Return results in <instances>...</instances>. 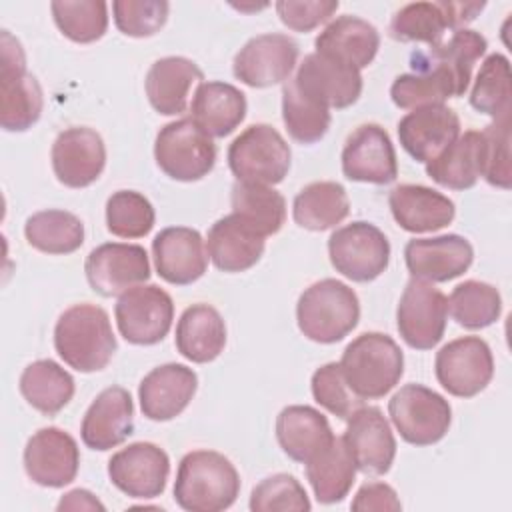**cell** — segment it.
<instances>
[{
  "instance_id": "20",
  "label": "cell",
  "mask_w": 512,
  "mask_h": 512,
  "mask_svg": "<svg viewBox=\"0 0 512 512\" xmlns=\"http://www.w3.org/2000/svg\"><path fill=\"white\" fill-rule=\"evenodd\" d=\"M156 272L174 286H188L204 276L208 268V250L198 230L188 226H170L152 240Z\"/></svg>"
},
{
  "instance_id": "46",
  "label": "cell",
  "mask_w": 512,
  "mask_h": 512,
  "mask_svg": "<svg viewBox=\"0 0 512 512\" xmlns=\"http://www.w3.org/2000/svg\"><path fill=\"white\" fill-rule=\"evenodd\" d=\"M156 222L150 200L134 190H118L106 200V228L118 238H142Z\"/></svg>"
},
{
  "instance_id": "47",
  "label": "cell",
  "mask_w": 512,
  "mask_h": 512,
  "mask_svg": "<svg viewBox=\"0 0 512 512\" xmlns=\"http://www.w3.org/2000/svg\"><path fill=\"white\" fill-rule=\"evenodd\" d=\"M252 512H308L312 508L304 486L292 474H272L260 480L250 494Z\"/></svg>"
},
{
  "instance_id": "35",
  "label": "cell",
  "mask_w": 512,
  "mask_h": 512,
  "mask_svg": "<svg viewBox=\"0 0 512 512\" xmlns=\"http://www.w3.org/2000/svg\"><path fill=\"white\" fill-rule=\"evenodd\" d=\"M426 174L450 190L472 188L482 176V132L468 130L426 162Z\"/></svg>"
},
{
  "instance_id": "19",
  "label": "cell",
  "mask_w": 512,
  "mask_h": 512,
  "mask_svg": "<svg viewBox=\"0 0 512 512\" xmlns=\"http://www.w3.org/2000/svg\"><path fill=\"white\" fill-rule=\"evenodd\" d=\"M344 442L352 454L356 470L382 476L390 470L396 456V440L392 428L376 406H358L346 418Z\"/></svg>"
},
{
  "instance_id": "29",
  "label": "cell",
  "mask_w": 512,
  "mask_h": 512,
  "mask_svg": "<svg viewBox=\"0 0 512 512\" xmlns=\"http://www.w3.org/2000/svg\"><path fill=\"white\" fill-rule=\"evenodd\" d=\"M202 80L204 74L196 62L184 56H166L150 66L144 86L150 106L158 114L176 116L188 108L190 90Z\"/></svg>"
},
{
  "instance_id": "14",
  "label": "cell",
  "mask_w": 512,
  "mask_h": 512,
  "mask_svg": "<svg viewBox=\"0 0 512 512\" xmlns=\"http://www.w3.org/2000/svg\"><path fill=\"white\" fill-rule=\"evenodd\" d=\"M298 62V44L288 34H260L250 38L234 56V76L252 88L286 82Z\"/></svg>"
},
{
  "instance_id": "34",
  "label": "cell",
  "mask_w": 512,
  "mask_h": 512,
  "mask_svg": "<svg viewBox=\"0 0 512 512\" xmlns=\"http://www.w3.org/2000/svg\"><path fill=\"white\" fill-rule=\"evenodd\" d=\"M306 478L320 504H336L348 496L356 464L342 436H334L306 462Z\"/></svg>"
},
{
  "instance_id": "2",
  "label": "cell",
  "mask_w": 512,
  "mask_h": 512,
  "mask_svg": "<svg viewBox=\"0 0 512 512\" xmlns=\"http://www.w3.org/2000/svg\"><path fill=\"white\" fill-rule=\"evenodd\" d=\"M54 348L78 372L106 368L118 348L106 310L90 302L66 308L54 326Z\"/></svg>"
},
{
  "instance_id": "41",
  "label": "cell",
  "mask_w": 512,
  "mask_h": 512,
  "mask_svg": "<svg viewBox=\"0 0 512 512\" xmlns=\"http://www.w3.org/2000/svg\"><path fill=\"white\" fill-rule=\"evenodd\" d=\"M282 120L292 140L314 144L324 138L330 128V108L304 94L292 78L282 86Z\"/></svg>"
},
{
  "instance_id": "37",
  "label": "cell",
  "mask_w": 512,
  "mask_h": 512,
  "mask_svg": "<svg viewBox=\"0 0 512 512\" xmlns=\"http://www.w3.org/2000/svg\"><path fill=\"white\" fill-rule=\"evenodd\" d=\"M18 388L32 408L54 416L72 400L76 384L68 370L48 358L28 364L20 374Z\"/></svg>"
},
{
  "instance_id": "33",
  "label": "cell",
  "mask_w": 512,
  "mask_h": 512,
  "mask_svg": "<svg viewBox=\"0 0 512 512\" xmlns=\"http://www.w3.org/2000/svg\"><path fill=\"white\" fill-rule=\"evenodd\" d=\"M410 66L414 72L396 76L390 86V98L398 108L414 110L456 98V86L450 74L440 64L428 60L420 50L410 56Z\"/></svg>"
},
{
  "instance_id": "6",
  "label": "cell",
  "mask_w": 512,
  "mask_h": 512,
  "mask_svg": "<svg viewBox=\"0 0 512 512\" xmlns=\"http://www.w3.org/2000/svg\"><path fill=\"white\" fill-rule=\"evenodd\" d=\"M158 168L180 182H196L208 176L216 164V146L192 118L162 126L154 140Z\"/></svg>"
},
{
  "instance_id": "50",
  "label": "cell",
  "mask_w": 512,
  "mask_h": 512,
  "mask_svg": "<svg viewBox=\"0 0 512 512\" xmlns=\"http://www.w3.org/2000/svg\"><path fill=\"white\" fill-rule=\"evenodd\" d=\"M312 396L314 400L328 410L330 414L346 420L358 406H362V400L348 388L340 364L328 362L320 366L312 374Z\"/></svg>"
},
{
  "instance_id": "31",
  "label": "cell",
  "mask_w": 512,
  "mask_h": 512,
  "mask_svg": "<svg viewBox=\"0 0 512 512\" xmlns=\"http://www.w3.org/2000/svg\"><path fill=\"white\" fill-rule=\"evenodd\" d=\"M176 350L194 364L216 360L226 346V324L210 304L188 306L176 324Z\"/></svg>"
},
{
  "instance_id": "11",
  "label": "cell",
  "mask_w": 512,
  "mask_h": 512,
  "mask_svg": "<svg viewBox=\"0 0 512 512\" xmlns=\"http://www.w3.org/2000/svg\"><path fill=\"white\" fill-rule=\"evenodd\" d=\"M448 322V300L432 282L410 278L398 310L396 326L402 340L414 350H432L444 336Z\"/></svg>"
},
{
  "instance_id": "42",
  "label": "cell",
  "mask_w": 512,
  "mask_h": 512,
  "mask_svg": "<svg viewBox=\"0 0 512 512\" xmlns=\"http://www.w3.org/2000/svg\"><path fill=\"white\" fill-rule=\"evenodd\" d=\"M470 104L480 114L494 120L510 116L512 110V82H510V62L504 54H490L474 80L470 90Z\"/></svg>"
},
{
  "instance_id": "7",
  "label": "cell",
  "mask_w": 512,
  "mask_h": 512,
  "mask_svg": "<svg viewBox=\"0 0 512 512\" xmlns=\"http://www.w3.org/2000/svg\"><path fill=\"white\" fill-rule=\"evenodd\" d=\"M226 156L236 180L268 186L286 178L292 160L288 142L270 124H252L242 130Z\"/></svg>"
},
{
  "instance_id": "5",
  "label": "cell",
  "mask_w": 512,
  "mask_h": 512,
  "mask_svg": "<svg viewBox=\"0 0 512 512\" xmlns=\"http://www.w3.org/2000/svg\"><path fill=\"white\" fill-rule=\"evenodd\" d=\"M0 46V124L6 132H24L40 120L44 108L42 88L26 72L22 44L8 30H2Z\"/></svg>"
},
{
  "instance_id": "15",
  "label": "cell",
  "mask_w": 512,
  "mask_h": 512,
  "mask_svg": "<svg viewBox=\"0 0 512 512\" xmlns=\"http://www.w3.org/2000/svg\"><path fill=\"white\" fill-rule=\"evenodd\" d=\"M170 474L168 454L152 442H134L108 460L110 482L130 498H156Z\"/></svg>"
},
{
  "instance_id": "39",
  "label": "cell",
  "mask_w": 512,
  "mask_h": 512,
  "mask_svg": "<svg viewBox=\"0 0 512 512\" xmlns=\"http://www.w3.org/2000/svg\"><path fill=\"white\" fill-rule=\"evenodd\" d=\"M28 244L44 254H70L84 242L82 220L68 210H40L24 224Z\"/></svg>"
},
{
  "instance_id": "36",
  "label": "cell",
  "mask_w": 512,
  "mask_h": 512,
  "mask_svg": "<svg viewBox=\"0 0 512 512\" xmlns=\"http://www.w3.org/2000/svg\"><path fill=\"white\" fill-rule=\"evenodd\" d=\"M350 212L346 188L332 180L306 184L294 198L292 216L300 228L322 232L340 224Z\"/></svg>"
},
{
  "instance_id": "49",
  "label": "cell",
  "mask_w": 512,
  "mask_h": 512,
  "mask_svg": "<svg viewBox=\"0 0 512 512\" xmlns=\"http://www.w3.org/2000/svg\"><path fill=\"white\" fill-rule=\"evenodd\" d=\"M170 4L164 0H116L112 2L116 28L132 38L154 36L168 20Z\"/></svg>"
},
{
  "instance_id": "24",
  "label": "cell",
  "mask_w": 512,
  "mask_h": 512,
  "mask_svg": "<svg viewBox=\"0 0 512 512\" xmlns=\"http://www.w3.org/2000/svg\"><path fill=\"white\" fill-rule=\"evenodd\" d=\"M460 136L458 114L444 104L414 108L398 122V140L416 162H430Z\"/></svg>"
},
{
  "instance_id": "53",
  "label": "cell",
  "mask_w": 512,
  "mask_h": 512,
  "mask_svg": "<svg viewBox=\"0 0 512 512\" xmlns=\"http://www.w3.org/2000/svg\"><path fill=\"white\" fill-rule=\"evenodd\" d=\"M56 508L58 510H104V504L92 492L76 488L64 494Z\"/></svg>"
},
{
  "instance_id": "8",
  "label": "cell",
  "mask_w": 512,
  "mask_h": 512,
  "mask_svg": "<svg viewBox=\"0 0 512 512\" xmlns=\"http://www.w3.org/2000/svg\"><path fill=\"white\" fill-rule=\"evenodd\" d=\"M388 414L402 440L414 446L440 442L452 422L448 400L422 384H404L390 398Z\"/></svg>"
},
{
  "instance_id": "52",
  "label": "cell",
  "mask_w": 512,
  "mask_h": 512,
  "mask_svg": "<svg viewBox=\"0 0 512 512\" xmlns=\"http://www.w3.org/2000/svg\"><path fill=\"white\" fill-rule=\"evenodd\" d=\"M350 508L356 512H368V510L398 512V510H402V504L392 486H388L384 482H366L354 494Z\"/></svg>"
},
{
  "instance_id": "17",
  "label": "cell",
  "mask_w": 512,
  "mask_h": 512,
  "mask_svg": "<svg viewBox=\"0 0 512 512\" xmlns=\"http://www.w3.org/2000/svg\"><path fill=\"white\" fill-rule=\"evenodd\" d=\"M50 160L60 184L68 188H86L100 178L106 166V146L96 130L72 126L56 136Z\"/></svg>"
},
{
  "instance_id": "22",
  "label": "cell",
  "mask_w": 512,
  "mask_h": 512,
  "mask_svg": "<svg viewBox=\"0 0 512 512\" xmlns=\"http://www.w3.org/2000/svg\"><path fill=\"white\" fill-rule=\"evenodd\" d=\"M404 260L412 278L448 282L462 276L470 268L474 248L464 236L458 234L412 238L404 248Z\"/></svg>"
},
{
  "instance_id": "38",
  "label": "cell",
  "mask_w": 512,
  "mask_h": 512,
  "mask_svg": "<svg viewBox=\"0 0 512 512\" xmlns=\"http://www.w3.org/2000/svg\"><path fill=\"white\" fill-rule=\"evenodd\" d=\"M232 212L246 220L264 238L280 232L286 220L284 196L268 184L236 180L230 194Z\"/></svg>"
},
{
  "instance_id": "1",
  "label": "cell",
  "mask_w": 512,
  "mask_h": 512,
  "mask_svg": "<svg viewBox=\"0 0 512 512\" xmlns=\"http://www.w3.org/2000/svg\"><path fill=\"white\" fill-rule=\"evenodd\" d=\"M240 494L234 464L214 450H192L182 456L174 480V500L188 512H220Z\"/></svg>"
},
{
  "instance_id": "26",
  "label": "cell",
  "mask_w": 512,
  "mask_h": 512,
  "mask_svg": "<svg viewBox=\"0 0 512 512\" xmlns=\"http://www.w3.org/2000/svg\"><path fill=\"white\" fill-rule=\"evenodd\" d=\"M264 236L238 214L218 218L206 236V250L222 272H244L264 254Z\"/></svg>"
},
{
  "instance_id": "32",
  "label": "cell",
  "mask_w": 512,
  "mask_h": 512,
  "mask_svg": "<svg viewBox=\"0 0 512 512\" xmlns=\"http://www.w3.org/2000/svg\"><path fill=\"white\" fill-rule=\"evenodd\" d=\"M332 438L326 416L312 406L292 404L282 408L276 418V440L284 454L296 462L306 464Z\"/></svg>"
},
{
  "instance_id": "16",
  "label": "cell",
  "mask_w": 512,
  "mask_h": 512,
  "mask_svg": "<svg viewBox=\"0 0 512 512\" xmlns=\"http://www.w3.org/2000/svg\"><path fill=\"white\" fill-rule=\"evenodd\" d=\"M342 172L352 182L382 186L396 180L394 144L380 124H360L348 134L342 148Z\"/></svg>"
},
{
  "instance_id": "21",
  "label": "cell",
  "mask_w": 512,
  "mask_h": 512,
  "mask_svg": "<svg viewBox=\"0 0 512 512\" xmlns=\"http://www.w3.org/2000/svg\"><path fill=\"white\" fill-rule=\"evenodd\" d=\"M292 80L304 94L326 108H348L362 94L360 70L318 52L304 56Z\"/></svg>"
},
{
  "instance_id": "4",
  "label": "cell",
  "mask_w": 512,
  "mask_h": 512,
  "mask_svg": "<svg viewBox=\"0 0 512 512\" xmlns=\"http://www.w3.org/2000/svg\"><path fill=\"white\" fill-rule=\"evenodd\" d=\"M358 320L360 302L356 292L336 278L310 284L296 304L300 332L318 344L340 342L356 328Z\"/></svg>"
},
{
  "instance_id": "27",
  "label": "cell",
  "mask_w": 512,
  "mask_h": 512,
  "mask_svg": "<svg viewBox=\"0 0 512 512\" xmlns=\"http://www.w3.org/2000/svg\"><path fill=\"white\" fill-rule=\"evenodd\" d=\"M388 204L396 224L412 234L440 230L456 216V206L448 196L422 184L396 186L388 196Z\"/></svg>"
},
{
  "instance_id": "3",
  "label": "cell",
  "mask_w": 512,
  "mask_h": 512,
  "mask_svg": "<svg viewBox=\"0 0 512 512\" xmlns=\"http://www.w3.org/2000/svg\"><path fill=\"white\" fill-rule=\"evenodd\" d=\"M340 370L348 388L364 402L386 396L404 374L400 346L382 332L356 336L342 352Z\"/></svg>"
},
{
  "instance_id": "45",
  "label": "cell",
  "mask_w": 512,
  "mask_h": 512,
  "mask_svg": "<svg viewBox=\"0 0 512 512\" xmlns=\"http://www.w3.org/2000/svg\"><path fill=\"white\" fill-rule=\"evenodd\" d=\"M50 10L58 30L78 44L100 40L108 28V4L104 0H54Z\"/></svg>"
},
{
  "instance_id": "9",
  "label": "cell",
  "mask_w": 512,
  "mask_h": 512,
  "mask_svg": "<svg viewBox=\"0 0 512 512\" xmlns=\"http://www.w3.org/2000/svg\"><path fill=\"white\" fill-rule=\"evenodd\" d=\"M328 256L336 272L348 280L372 282L388 268L390 242L378 226L356 220L330 234Z\"/></svg>"
},
{
  "instance_id": "18",
  "label": "cell",
  "mask_w": 512,
  "mask_h": 512,
  "mask_svg": "<svg viewBox=\"0 0 512 512\" xmlns=\"http://www.w3.org/2000/svg\"><path fill=\"white\" fill-rule=\"evenodd\" d=\"M78 468V444L62 428H40L28 438L24 448V470L34 484L62 488L76 478Z\"/></svg>"
},
{
  "instance_id": "40",
  "label": "cell",
  "mask_w": 512,
  "mask_h": 512,
  "mask_svg": "<svg viewBox=\"0 0 512 512\" xmlns=\"http://www.w3.org/2000/svg\"><path fill=\"white\" fill-rule=\"evenodd\" d=\"M488 42L486 38L468 28L454 30L448 40H442L440 44L428 48L422 52L428 60L440 64L452 78L456 86V98L462 96L468 90V84L472 80V68L480 60V56L486 52Z\"/></svg>"
},
{
  "instance_id": "12",
  "label": "cell",
  "mask_w": 512,
  "mask_h": 512,
  "mask_svg": "<svg viewBox=\"0 0 512 512\" xmlns=\"http://www.w3.org/2000/svg\"><path fill=\"white\" fill-rule=\"evenodd\" d=\"M434 372L448 394L472 398L480 394L494 376L492 350L480 336L450 340L436 352Z\"/></svg>"
},
{
  "instance_id": "13",
  "label": "cell",
  "mask_w": 512,
  "mask_h": 512,
  "mask_svg": "<svg viewBox=\"0 0 512 512\" xmlns=\"http://www.w3.org/2000/svg\"><path fill=\"white\" fill-rule=\"evenodd\" d=\"M84 272L90 288L110 298L144 284L150 278V262L146 250L138 244L106 242L88 254Z\"/></svg>"
},
{
  "instance_id": "10",
  "label": "cell",
  "mask_w": 512,
  "mask_h": 512,
  "mask_svg": "<svg viewBox=\"0 0 512 512\" xmlns=\"http://www.w3.org/2000/svg\"><path fill=\"white\" fill-rule=\"evenodd\" d=\"M120 336L136 346H152L166 338L174 320V302L156 284H138L122 292L114 306Z\"/></svg>"
},
{
  "instance_id": "48",
  "label": "cell",
  "mask_w": 512,
  "mask_h": 512,
  "mask_svg": "<svg viewBox=\"0 0 512 512\" xmlns=\"http://www.w3.org/2000/svg\"><path fill=\"white\" fill-rule=\"evenodd\" d=\"M482 178L502 190L512 184L510 116L498 118L482 130Z\"/></svg>"
},
{
  "instance_id": "44",
  "label": "cell",
  "mask_w": 512,
  "mask_h": 512,
  "mask_svg": "<svg viewBox=\"0 0 512 512\" xmlns=\"http://www.w3.org/2000/svg\"><path fill=\"white\" fill-rule=\"evenodd\" d=\"M450 22L444 2H412L402 6L390 20V36L398 42H424L428 48L442 42Z\"/></svg>"
},
{
  "instance_id": "28",
  "label": "cell",
  "mask_w": 512,
  "mask_h": 512,
  "mask_svg": "<svg viewBox=\"0 0 512 512\" xmlns=\"http://www.w3.org/2000/svg\"><path fill=\"white\" fill-rule=\"evenodd\" d=\"M314 46L318 54L362 70L374 60L380 48V34L368 20L344 14L316 36Z\"/></svg>"
},
{
  "instance_id": "51",
  "label": "cell",
  "mask_w": 512,
  "mask_h": 512,
  "mask_svg": "<svg viewBox=\"0 0 512 512\" xmlns=\"http://www.w3.org/2000/svg\"><path fill=\"white\" fill-rule=\"evenodd\" d=\"M338 0H280L274 4L282 24L294 32H310L338 10Z\"/></svg>"
},
{
  "instance_id": "43",
  "label": "cell",
  "mask_w": 512,
  "mask_h": 512,
  "mask_svg": "<svg viewBox=\"0 0 512 512\" xmlns=\"http://www.w3.org/2000/svg\"><path fill=\"white\" fill-rule=\"evenodd\" d=\"M448 300V312L458 326L480 330L494 324L502 314L500 292L480 280H466L458 284Z\"/></svg>"
},
{
  "instance_id": "30",
  "label": "cell",
  "mask_w": 512,
  "mask_h": 512,
  "mask_svg": "<svg viewBox=\"0 0 512 512\" xmlns=\"http://www.w3.org/2000/svg\"><path fill=\"white\" fill-rule=\"evenodd\" d=\"M246 96L228 82H200L190 102V118L212 138L234 132L246 116Z\"/></svg>"
},
{
  "instance_id": "23",
  "label": "cell",
  "mask_w": 512,
  "mask_h": 512,
  "mask_svg": "<svg viewBox=\"0 0 512 512\" xmlns=\"http://www.w3.org/2000/svg\"><path fill=\"white\" fill-rule=\"evenodd\" d=\"M198 388V376L192 368L168 362L152 368L138 386L142 414L154 422L176 418L192 402Z\"/></svg>"
},
{
  "instance_id": "25",
  "label": "cell",
  "mask_w": 512,
  "mask_h": 512,
  "mask_svg": "<svg viewBox=\"0 0 512 512\" xmlns=\"http://www.w3.org/2000/svg\"><path fill=\"white\" fill-rule=\"evenodd\" d=\"M134 432V404L132 396L122 386L102 390L88 406L80 436L92 450H110L120 446Z\"/></svg>"
}]
</instances>
